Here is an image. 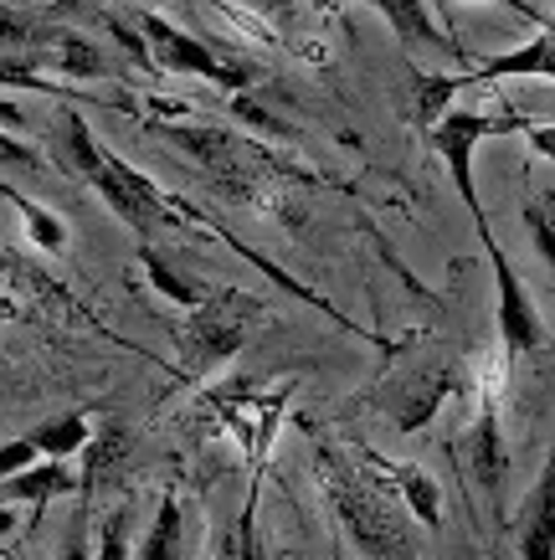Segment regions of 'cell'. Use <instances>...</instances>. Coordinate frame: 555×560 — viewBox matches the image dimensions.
Returning <instances> with one entry per match:
<instances>
[{"label": "cell", "mask_w": 555, "mask_h": 560, "mask_svg": "<svg viewBox=\"0 0 555 560\" xmlns=\"http://www.w3.org/2000/svg\"><path fill=\"white\" fill-rule=\"evenodd\" d=\"M103 144L93 139V129H88V119H78V114H68V124H62V139H57V165L68 175H78V180H93V175L103 171Z\"/></svg>", "instance_id": "obj_14"}, {"label": "cell", "mask_w": 555, "mask_h": 560, "mask_svg": "<svg viewBox=\"0 0 555 560\" xmlns=\"http://www.w3.org/2000/svg\"><path fill=\"white\" fill-rule=\"evenodd\" d=\"M0 489H5L11 504H47V499H57V493L78 489V478H72V468L62 458H36L32 468H21V474L5 478Z\"/></svg>", "instance_id": "obj_10"}, {"label": "cell", "mask_w": 555, "mask_h": 560, "mask_svg": "<svg viewBox=\"0 0 555 560\" xmlns=\"http://www.w3.org/2000/svg\"><path fill=\"white\" fill-rule=\"evenodd\" d=\"M36 42V26L26 16H11V11H0V51H16L26 57V47Z\"/></svg>", "instance_id": "obj_21"}, {"label": "cell", "mask_w": 555, "mask_h": 560, "mask_svg": "<svg viewBox=\"0 0 555 560\" xmlns=\"http://www.w3.org/2000/svg\"><path fill=\"white\" fill-rule=\"evenodd\" d=\"M16 529V504H0V540Z\"/></svg>", "instance_id": "obj_27"}, {"label": "cell", "mask_w": 555, "mask_h": 560, "mask_svg": "<svg viewBox=\"0 0 555 560\" xmlns=\"http://www.w3.org/2000/svg\"><path fill=\"white\" fill-rule=\"evenodd\" d=\"M36 458H42V453H36V447H32V438L5 442V447H0V483H5V478H11V474H21V468H32Z\"/></svg>", "instance_id": "obj_22"}, {"label": "cell", "mask_w": 555, "mask_h": 560, "mask_svg": "<svg viewBox=\"0 0 555 560\" xmlns=\"http://www.w3.org/2000/svg\"><path fill=\"white\" fill-rule=\"evenodd\" d=\"M484 253L494 262V283H499V335H505V350L509 355H535L540 345H545V319L535 314L520 272L505 262V253L499 247H484Z\"/></svg>", "instance_id": "obj_6"}, {"label": "cell", "mask_w": 555, "mask_h": 560, "mask_svg": "<svg viewBox=\"0 0 555 560\" xmlns=\"http://www.w3.org/2000/svg\"><path fill=\"white\" fill-rule=\"evenodd\" d=\"M139 268H144V278H150V289L160 293V299H170V304H181V308H201L206 304V289H196L185 272L170 268V262L154 253L150 242L139 247Z\"/></svg>", "instance_id": "obj_15"}, {"label": "cell", "mask_w": 555, "mask_h": 560, "mask_svg": "<svg viewBox=\"0 0 555 560\" xmlns=\"http://www.w3.org/2000/svg\"><path fill=\"white\" fill-rule=\"evenodd\" d=\"M0 129H5V135H16V129H26V114H21V108H16L11 98H0Z\"/></svg>", "instance_id": "obj_25"}, {"label": "cell", "mask_w": 555, "mask_h": 560, "mask_svg": "<svg viewBox=\"0 0 555 560\" xmlns=\"http://www.w3.org/2000/svg\"><path fill=\"white\" fill-rule=\"evenodd\" d=\"M26 62H47L51 72H68V78H99L103 72V51L88 42V36L72 32H51V42L42 51H26Z\"/></svg>", "instance_id": "obj_12"}, {"label": "cell", "mask_w": 555, "mask_h": 560, "mask_svg": "<svg viewBox=\"0 0 555 560\" xmlns=\"http://www.w3.org/2000/svg\"><path fill=\"white\" fill-rule=\"evenodd\" d=\"M129 510H114L108 525H103V540H99V560H129Z\"/></svg>", "instance_id": "obj_20"}, {"label": "cell", "mask_w": 555, "mask_h": 560, "mask_svg": "<svg viewBox=\"0 0 555 560\" xmlns=\"http://www.w3.org/2000/svg\"><path fill=\"white\" fill-rule=\"evenodd\" d=\"M463 458H469V474L478 478V489H484V493L505 489L509 453H505V432H499L494 407H484V417H478V422H473V432L463 438Z\"/></svg>", "instance_id": "obj_7"}, {"label": "cell", "mask_w": 555, "mask_h": 560, "mask_svg": "<svg viewBox=\"0 0 555 560\" xmlns=\"http://www.w3.org/2000/svg\"><path fill=\"white\" fill-rule=\"evenodd\" d=\"M402 489H406V504L417 510V520L427 529H438V520H442V489L432 483L427 474H402Z\"/></svg>", "instance_id": "obj_19"}, {"label": "cell", "mask_w": 555, "mask_h": 560, "mask_svg": "<svg viewBox=\"0 0 555 560\" xmlns=\"http://www.w3.org/2000/svg\"><path fill=\"white\" fill-rule=\"evenodd\" d=\"M0 160H5V165H21V171H42V160H36L32 144H21V139H11L5 129H0Z\"/></svg>", "instance_id": "obj_24"}, {"label": "cell", "mask_w": 555, "mask_h": 560, "mask_svg": "<svg viewBox=\"0 0 555 560\" xmlns=\"http://www.w3.org/2000/svg\"><path fill=\"white\" fill-rule=\"evenodd\" d=\"M135 26L144 32V51H150V68L160 72H175V78H206V83L227 88V93H242V88L253 83V72L232 68V62H221L211 47H201L190 32H181L175 21L154 16V11H139Z\"/></svg>", "instance_id": "obj_1"}, {"label": "cell", "mask_w": 555, "mask_h": 560, "mask_svg": "<svg viewBox=\"0 0 555 560\" xmlns=\"http://www.w3.org/2000/svg\"><path fill=\"white\" fill-rule=\"evenodd\" d=\"M551 525H555V468L545 463V474H540L535 493H530V514H524V535H520L524 560H551L555 545Z\"/></svg>", "instance_id": "obj_13"}, {"label": "cell", "mask_w": 555, "mask_h": 560, "mask_svg": "<svg viewBox=\"0 0 555 560\" xmlns=\"http://www.w3.org/2000/svg\"><path fill=\"white\" fill-rule=\"evenodd\" d=\"M494 129H524V119H514V114H505V119H484V114H469V108H448L438 124H432V150L448 160V175H453L458 196H463V206H469L473 226H478V242H494V232H488L484 221V206H478V186H473V144L484 135H494Z\"/></svg>", "instance_id": "obj_2"}, {"label": "cell", "mask_w": 555, "mask_h": 560, "mask_svg": "<svg viewBox=\"0 0 555 560\" xmlns=\"http://www.w3.org/2000/svg\"><path fill=\"white\" fill-rule=\"evenodd\" d=\"M458 88H469V78H438V72H421L417 88H412V119L432 129V124L448 114V103H453Z\"/></svg>", "instance_id": "obj_17"}, {"label": "cell", "mask_w": 555, "mask_h": 560, "mask_svg": "<svg viewBox=\"0 0 555 560\" xmlns=\"http://www.w3.org/2000/svg\"><path fill=\"white\" fill-rule=\"evenodd\" d=\"M247 5H278V0H247Z\"/></svg>", "instance_id": "obj_30"}, {"label": "cell", "mask_w": 555, "mask_h": 560, "mask_svg": "<svg viewBox=\"0 0 555 560\" xmlns=\"http://www.w3.org/2000/svg\"><path fill=\"white\" fill-rule=\"evenodd\" d=\"M551 72H555V42L551 32H540L524 47L505 51V57L484 62L478 72H469V83H488V78H551Z\"/></svg>", "instance_id": "obj_11"}, {"label": "cell", "mask_w": 555, "mask_h": 560, "mask_svg": "<svg viewBox=\"0 0 555 560\" xmlns=\"http://www.w3.org/2000/svg\"><path fill=\"white\" fill-rule=\"evenodd\" d=\"M324 468H329V463H324ZM329 499H335L339 520L350 525V535L366 545L375 560H417L406 529L391 520L386 504H381L375 493H366V483H355L350 474H335V468H329Z\"/></svg>", "instance_id": "obj_4"}, {"label": "cell", "mask_w": 555, "mask_h": 560, "mask_svg": "<svg viewBox=\"0 0 555 560\" xmlns=\"http://www.w3.org/2000/svg\"><path fill=\"white\" fill-rule=\"evenodd\" d=\"M257 319V304L247 293H217V299H206L190 324H185V365L190 371H206V365H221V360H232L247 340V324Z\"/></svg>", "instance_id": "obj_3"}, {"label": "cell", "mask_w": 555, "mask_h": 560, "mask_svg": "<svg viewBox=\"0 0 555 560\" xmlns=\"http://www.w3.org/2000/svg\"><path fill=\"white\" fill-rule=\"evenodd\" d=\"M505 5H514V11H524V16H530V5H524V0H505Z\"/></svg>", "instance_id": "obj_29"}, {"label": "cell", "mask_w": 555, "mask_h": 560, "mask_svg": "<svg viewBox=\"0 0 555 560\" xmlns=\"http://www.w3.org/2000/svg\"><path fill=\"white\" fill-rule=\"evenodd\" d=\"M160 139H170L175 150H185L196 165H206V171H217L221 180H247V175H257L263 171V160L268 154L257 150V144H247V139H236V135H227V129H217V124H206V129H190V124H150Z\"/></svg>", "instance_id": "obj_5"}, {"label": "cell", "mask_w": 555, "mask_h": 560, "mask_svg": "<svg viewBox=\"0 0 555 560\" xmlns=\"http://www.w3.org/2000/svg\"><path fill=\"white\" fill-rule=\"evenodd\" d=\"M370 5H375V11L396 26V36H402L406 47H432V51H442V57H469V51L458 47L453 36L432 21L427 0H370Z\"/></svg>", "instance_id": "obj_8"}, {"label": "cell", "mask_w": 555, "mask_h": 560, "mask_svg": "<svg viewBox=\"0 0 555 560\" xmlns=\"http://www.w3.org/2000/svg\"><path fill=\"white\" fill-rule=\"evenodd\" d=\"M83 493H103V489H114L118 474H124V463H129V438H124V427L108 422L103 432H88L83 442Z\"/></svg>", "instance_id": "obj_9"}, {"label": "cell", "mask_w": 555, "mask_h": 560, "mask_svg": "<svg viewBox=\"0 0 555 560\" xmlns=\"http://www.w3.org/2000/svg\"><path fill=\"white\" fill-rule=\"evenodd\" d=\"M62 560H88V545H83V540H72V545H68V556H62Z\"/></svg>", "instance_id": "obj_28"}, {"label": "cell", "mask_w": 555, "mask_h": 560, "mask_svg": "<svg viewBox=\"0 0 555 560\" xmlns=\"http://www.w3.org/2000/svg\"><path fill=\"white\" fill-rule=\"evenodd\" d=\"M524 226H530V237H535V253L545 257V262H555V232H551V211H540V206H530V211H524Z\"/></svg>", "instance_id": "obj_23"}, {"label": "cell", "mask_w": 555, "mask_h": 560, "mask_svg": "<svg viewBox=\"0 0 555 560\" xmlns=\"http://www.w3.org/2000/svg\"><path fill=\"white\" fill-rule=\"evenodd\" d=\"M88 417L83 411H68V417H57V422H42L32 432V447L42 453V458H72V453H83L88 442Z\"/></svg>", "instance_id": "obj_16"}, {"label": "cell", "mask_w": 555, "mask_h": 560, "mask_svg": "<svg viewBox=\"0 0 555 560\" xmlns=\"http://www.w3.org/2000/svg\"><path fill=\"white\" fill-rule=\"evenodd\" d=\"M139 560H181V504L175 499H160V514L139 545Z\"/></svg>", "instance_id": "obj_18"}, {"label": "cell", "mask_w": 555, "mask_h": 560, "mask_svg": "<svg viewBox=\"0 0 555 560\" xmlns=\"http://www.w3.org/2000/svg\"><path fill=\"white\" fill-rule=\"evenodd\" d=\"M524 135H530V144H535L540 154H551L555 150V135H551V124L540 129V124H524Z\"/></svg>", "instance_id": "obj_26"}]
</instances>
